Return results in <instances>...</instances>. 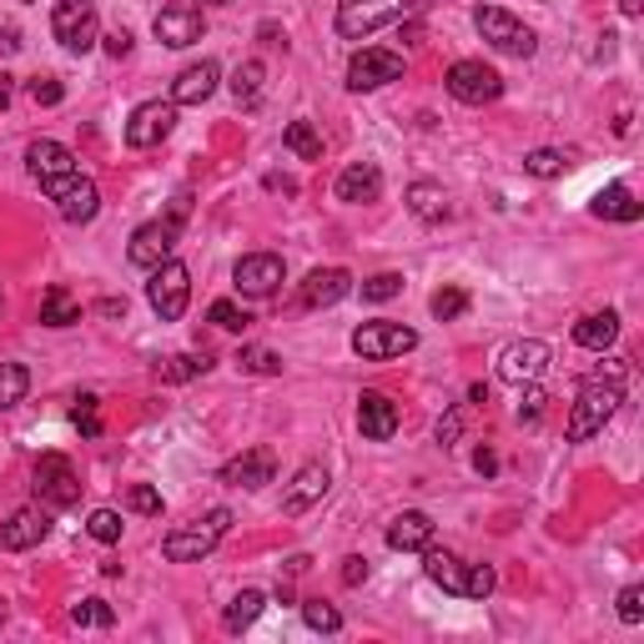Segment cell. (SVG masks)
<instances>
[{
  "mask_svg": "<svg viewBox=\"0 0 644 644\" xmlns=\"http://www.w3.org/2000/svg\"><path fill=\"white\" fill-rule=\"evenodd\" d=\"M624 403V382H609V378H595L589 373L579 382V398L569 408V423H564V438L569 443H589L595 433H604V423L614 418V408Z\"/></svg>",
  "mask_w": 644,
  "mask_h": 644,
  "instance_id": "cell-1",
  "label": "cell"
},
{
  "mask_svg": "<svg viewBox=\"0 0 644 644\" xmlns=\"http://www.w3.org/2000/svg\"><path fill=\"white\" fill-rule=\"evenodd\" d=\"M423 574L454 599H489L493 585H499V574H493L489 564H464L458 554L433 549V544L423 549Z\"/></svg>",
  "mask_w": 644,
  "mask_h": 644,
  "instance_id": "cell-2",
  "label": "cell"
},
{
  "mask_svg": "<svg viewBox=\"0 0 644 644\" xmlns=\"http://www.w3.org/2000/svg\"><path fill=\"white\" fill-rule=\"evenodd\" d=\"M227 529H232V509H207L202 519L171 529V534L162 538V554H167L171 564H197L227 538Z\"/></svg>",
  "mask_w": 644,
  "mask_h": 644,
  "instance_id": "cell-3",
  "label": "cell"
},
{
  "mask_svg": "<svg viewBox=\"0 0 644 644\" xmlns=\"http://www.w3.org/2000/svg\"><path fill=\"white\" fill-rule=\"evenodd\" d=\"M413 11V0H337V36L368 41L382 25H398Z\"/></svg>",
  "mask_w": 644,
  "mask_h": 644,
  "instance_id": "cell-4",
  "label": "cell"
},
{
  "mask_svg": "<svg viewBox=\"0 0 644 644\" xmlns=\"http://www.w3.org/2000/svg\"><path fill=\"white\" fill-rule=\"evenodd\" d=\"M51 36L71 51V56H86V51L101 41L96 0H56V11H51Z\"/></svg>",
  "mask_w": 644,
  "mask_h": 644,
  "instance_id": "cell-5",
  "label": "cell"
},
{
  "mask_svg": "<svg viewBox=\"0 0 644 644\" xmlns=\"http://www.w3.org/2000/svg\"><path fill=\"white\" fill-rule=\"evenodd\" d=\"M474 25H478V36L489 41L493 51H503V56L529 60V56H534V46H538L534 31H529L519 15L503 11V5H478V11H474Z\"/></svg>",
  "mask_w": 644,
  "mask_h": 644,
  "instance_id": "cell-6",
  "label": "cell"
},
{
  "mask_svg": "<svg viewBox=\"0 0 644 644\" xmlns=\"http://www.w3.org/2000/svg\"><path fill=\"white\" fill-rule=\"evenodd\" d=\"M181 222H187V197H181L177 207H171L167 222H146V227L132 232V242H126V257H132V267H162L171 257V247H177V232Z\"/></svg>",
  "mask_w": 644,
  "mask_h": 644,
  "instance_id": "cell-7",
  "label": "cell"
},
{
  "mask_svg": "<svg viewBox=\"0 0 644 644\" xmlns=\"http://www.w3.org/2000/svg\"><path fill=\"white\" fill-rule=\"evenodd\" d=\"M41 191H46L51 202L60 207V216H66V222H76V227H81V222H91V216L101 212V191H96L91 177H81V167L41 181Z\"/></svg>",
  "mask_w": 644,
  "mask_h": 644,
  "instance_id": "cell-8",
  "label": "cell"
},
{
  "mask_svg": "<svg viewBox=\"0 0 644 644\" xmlns=\"http://www.w3.org/2000/svg\"><path fill=\"white\" fill-rule=\"evenodd\" d=\"M146 302H152V312L162 322H181V312H187V302H191V273L177 263V257H167L162 267H152Z\"/></svg>",
  "mask_w": 644,
  "mask_h": 644,
  "instance_id": "cell-9",
  "label": "cell"
},
{
  "mask_svg": "<svg viewBox=\"0 0 644 644\" xmlns=\"http://www.w3.org/2000/svg\"><path fill=\"white\" fill-rule=\"evenodd\" d=\"M443 86H448V96L464 101V107H489V101L503 96V76L493 71V66H484V60H454L448 76H443Z\"/></svg>",
  "mask_w": 644,
  "mask_h": 644,
  "instance_id": "cell-10",
  "label": "cell"
},
{
  "mask_svg": "<svg viewBox=\"0 0 644 644\" xmlns=\"http://www.w3.org/2000/svg\"><path fill=\"white\" fill-rule=\"evenodd\" d=\"M418 347V333L403 327V322H363L358 333H353V353L368 363H388V358H403Z\"/></svg>",
  "mask_w": 644,
  "mask_h": 644,
  "instance_id": "cell-11",
  "label": "cell"
},
{
  "mask_svg": "<svg viewBox=\"0 0 644 644\" xmlns=\"http://www.w3.org/2000/svg\"><path fill=\"white\" fill-rule=\"evenodd\" d=\"M549 363H554V347L544 343V337H519V343H509L499 353V378L513 382V388H524V382L544 378Z\"/></svg>",
  "mask_w": 644,
  "mask_h": 644,
  "instance_id": "cell-12",
  "label": "cell"
},
{
  "mask_svg": "<svg viewBox=\"0 0 644 644\" xmlns=\"http://www.w3.org/2000/svg\"><path fill=\"white\" fill-rule=\"evenodd\" d=\"M36 499L46 509H71L81 499V478H76L66 454H41L36 458Z\"/></svg>",
  "mask_w": 644,
  "mask_h": 644,
  "instance_id": "cell-13",
  "label": "cell"
},
{
  "mask_svg": "<svg viewBox=\"0 0 644 644\" xmlns=\"http://www.w3.org/2000/svg\"><path fill=\"white\" fill-rule=\"evenodd\" d=\"M398 76H403V56H398V51L368 46L347 60V91H378V86L398 81Z\"/></svg>",
  "mask_w": 644,
  "mask_h": 644,
  "instance_id": "cell-14",
  "label": "cell"
},
{
  "mask_svg": "<svg viewBox=\"0 0 644 644\" xmlns=\"http://www.w3.org/2000/svg\"><path fill=\"white\" fill-rule=\"evenodd\" d=\"M277 282H282V257L277 252H247L232 267V287H237L242 298H273Z\"/></svg>",
  "mask_w": 644,
  "mask_h": 644,
  "instance_id": "cell-15",
  "label": "cell"
},
{
  "mask_svg": "<svg viewBox=\"0 0 644 644\" xmlns=\"http://www.w3.org/2000/svg\"><path fill=\"white\" fill-rule=\"evenodd\" d=\"M171 126H177V107L171 101H142L132 111V121H126V146H136V152L162 146L171 136Z\"/></svg>",
  "mask_w": 644,
  "mask_h": 644,
  "instance_id": "cell-16",
  "label": "cell"
},
{
  "mask_svg": "<svg viewBox=\"0 0 644 644\" xmlns=\"http://www.w3.org/2000/svg\"><path fill=\"white\" fill-rule=\"evenodd\" d=\"M152 31H156V41H162V46L181 51V46H197V41L207 36V21H202V11H197V5L177 0V5H167V11H156Z\"/></svg>",
  "mask_w": 644,
  "mask_h": 644,
  "instance_id": "cell-17",
  "label": "cell"
},
{
  "mask_svg": "<svg viewBox=\"0 0 644 644\" xmlns=\"http://www.w3.org/2000/svg\"><path fill=\"white\" fill-rule=\"evenodd\" d=\"M51 534V513H46V503H31V509H15L5 524H0V549L5 554H25V549H36L41 538Z\"/></svg>",
  "mask_w": 644,
  "mask_h": 644,
  "instance_id": "cell-18",
  "label": "cell"
},
{
  "mask_svg": "<svg viewBox=\"0 0 644 644\" xmlns=\"http://www.w3.org/2000/svg\"><path fill=\"white\" fill-rule=\"evenodd\" d=\"M277 478V454L273 448H247V454L227 458L222 464V484H232V489H267Z\"/></svg>",
  "mask_w": 644,
  "mask_h": 644,
  "instance_id": "cell-19",
  "label": "cell"
},
{
  "mask_svg": "<svg viewBox=\"0 0 644 644\" xmlns=\"http://www.w3.org/2000/svg\"><path fill=\"white\" fill-rule=\"evenodd\" d=\"M347 292H353V273H343V267H318V273L302 277L298 302L302 308H337Z\"/></svg>",
  "mask_w": 644,
  "mask_h": 644,
  "instance_id": "cell-20",
  "label": "cell"
},
{
  "mask_svg": "<svg viewBox=\"0 0 644 644\" xmlns=\"http://www.w3.org/2000/svg\"><path fill=\"white\" fill-rule=\"evenodd\" d=\"M327 468L322 464H302L298 474H292V484H287V493H282V513H308L312 503H322L327 499Z\"/></svg>",
  "mask_w": 644,
  "mask_h": 644,
  "instance_id": "cell-21",
  "label": "cell"
},
{
  "mask_svg": "<svg viewBox=\"0 0 644 644\" xmlns=\"http://www.w3.org/2000/svg\"><path fill=\"white\" fill-rule=\"evenodd\" d=\"M388 549L393 554H423L433 544V519L423 509H408V513H398L393 524H388Z\"/></svg>",
  "mask_w": 644,
  "mask_h": 644,
  "instance_id": "cell-22",
  "label": "cell"
},
{
  "mask_svg": "<svg viewBox=\"0 0 644 644\" xmlns=\"http://www.w3.org/2000/svg\"><path fill=\"white\" fill-rule=\"evenodd\" d=\"M216 81H222V66H216V60L187 66V71L177 76V86H171V107H202L207 96L216 91Z\"/></svg>",
  "mask_w": 644,
  "mask_h": 644,
  "instance_id": "cell-23",
  "label": "cell"
},
{
  "mask_svg": "<svg viewBox=\"0 0 644 644\" xmlns=\"http://www.w3.org/2000/svg\"><path fill=\"white\" fill-rule=\"evenodd\" d=\"M358 429L368 443H388L398 433V403L382 393H363L358 398Z\"/></svg>",
  "mask_w": 644,
  "mask_h": 644,
  "instance_id": "cell-24",
  "label": "cell"
},
{
  "mask_svg": "<svg viewBox=\"0 0 644 644\" xmlns=\"http://www.w3.org/2000/svg\"><path fill=\"white\" fill-rule=\"evenodd\" d=\"M71 167H76L71 146L51 142V136H36V142L25 146V171H31L36 181H51V177H60V171H71Z\"/></svg>",
  "mask_w": 644,
  "mask_h": 644,
  "instance_id": "cell-25",
  "label": "cell"
},
{
  "mask_svg": "<svg viewBox=\"0 0 644 644\" xmlns=\"http://www.w3.org/2000/svg\"><path fill=\"white\" fill-rule=\"evenodd\" d=\"M337 191V202H378V191H382V171L373 167V162H353V167H343V177L333 181Z\"/></svg>",
  "mask_w": 644,
  "mask_h": 644,
  "instance_id": "cell-26",
  "label": "cell"
},
{
  "mask_svg": "<svg viewBox=\"0 0 644 644\" xmlns=\"http://www.w3.org/2000/svg\"><path fill=\"white\" fill-rule=\"evenodd\" d=\"M614 337H620V312H589V318L574 322V343L589 347V353L614 347Z\"/></svg>",
  "mask_w": 644,
  "mask_h": 644,
  "instance_id": "cell-27",
  "label": "cell"
},
{
  "mask_svg": "<svg viewBox=\"0 0 644 644\" xmlns=\"http://www.w3.org/2000/svg\"><path fill=\"white\" fill-rule=\"evenodd\" d=\"M640 212L644 207L634 202V191L624 187V181H609L595 197V216H604V222H640Z\"/></svg>",
  "mask_w": 644,
  "mask_h": 644,
  "instance_id": "cell-28",
  "label": "cell"
},
{
  "mask_svg": "<svg viewBox=\"0 0 644 644\" xmlns=\"http://www.w3.org/2000/svg\"><path fill=\"white\" fill-rule=\"evenodd\" d=\"M408 212H413L418 222H443V216H448V197H443L438 181H413V187H408Z\"/></svg>",
  "mask_w": 644,
  "mask_h": 644,
  "instance_id": "cell-29",
  "label": "cell"
},
{
  "mask_svg": "<svg viewBox=\"0 0 644 644\" xmlns=\"http://www.w3.org/2000/svg\"><path fill=\"white\" fill-rule=\"evenodd\" d=\"M263 81H267V66L263 60H242L237 71H232V96H237V107L252 111L263 101Z\"/></svg>",
  "mask_w": 644,
  "mask_h": 644,
  "instance_id": "cell-30",
  "label": "cell"
},
{
  "mask_svg": "<svg viewBox=\"0 0 644 644\" xmlns=\"http://www.w3.org/2000/svg\"><path fill=\"white\" fill-rule=\"evenodd\" d=\"M41 322H46V327H71V322H81V302H76L66 287H46V298H41Z\"/></svg>",
  "mask_w": 644,
  "mask_h": 644,
  "instance_id": "cell-31",
  "label": "cell"
},
{
  "mask_svg": "<svg viewBox=\"0 0 644 644\" xmlns=\"http://www.w3.org/2000/svg\"><path fill=\"white\" fill-rule=\"evenodd\" d=\"M207 368H212V358H207V353H177V358L156 363V378H162V382H191V378H202Z\"/></svg>",
  "mask_w": 644,
  "mask_h": 644,
  "instance_id": "cell-32",
  "label": "cell"
},
{
  "mask_svg": "<svg viewBox=\"0 0 644 644\" xmlns=\"http://www.w3.org/2000/svg\"><path fill=\"white\" fill-rule=\"evenodd\" d=\"M263 609H267V595H263V589H242V595L227 604V614H222V624H227L232 634H242L252 620H257V614H263Z\"/></svg>",
  "mask_w": 644,
  "mask_h": 644,
  "instance_id": "cell-33",
  "label": "cell"
},
{
  "mask_svg": "<svg viewBox=\"0 0 644 644\" xmlns=\"http://www.w3.org/2000/svg\"><path fill=\"white\" fill-rule=\"evenodd\" d=\"M282 146L292 156H302V162H322V136L312 132V121H287Z\"/></svg>",
  "mask_w": 644,
  "mask_h": 644,
  "instance_id": "cell-34",
  "label": "cell"
},
{
  "mask_svg": "<svg viewBox=\"0 0 644 644\" xmlns=\"http://www.w3.org/2000/svg\"><path fill=\"white\" fill-rule=\"evenodd\" d=\"M207 322H212V327H222V333H247V327H252V312L237 308L232 298H216L212 308H207Z\"/></svg>",
  "mask_w": 644,
  "mask_h": 644,
  "instance_id": "cell-35",
  "label": "cell"
},
{
  "mask_svg": "<svg viewBox=\"0 0 644 644\" xmlns=\"http://www.w3.org/2000/svg\"><path fill=\"white\" fill-rule=\"evenodd\" d=\"M71 624H81V630H111L116 609L107 599H81V604H71Z\"/></svg>",
  "mask_w": 644,
  "mask_h": 644,
  "instance_id": "cell-36",
  "label": "cell"
},
{
  "mask_svg": "<svg viewBox=\"0 0 644 644\" xmlns=\"http://www.w3.org/2000/svg\"><path fill=\"white\" fill-rule=\"evenodd\" d=\"M25 388H31V373H25L21 363H0V413L21 403Z\"/></svg>",
  "mask_w": 644,
  "mask_h": 644,
  "instance_id": "cell-37",
  "label": "cell"
},
{
  "mask_svg": "<svg viewBox=\"0 0 644 644\" xmlns=\"http://www.w3.org/2000/svg\"><path fill=\"white\" fill-rule=\"evenodd\" d=\"M121 513L116 509H91V519H86V534L96 538V544H121Z\"/></svg>",
  "mask_w": 644,
  "mask_h": 644,
  "instance_id": "cell-38",
  "label": "cell"
},
{
  "mask_svg": "<svg viewBox=\"0 0 644 644\" xmlns=\"http://www.w3.org/2000/svg\"><path fill=\"white\" fill-rule=\"evenodd\" d=\"M429 308H433V318H438V322H454V318H464V312H468V292H464V287H438Z\"/></svg>",
  "mask_w": 644,
  "mask_h": 644,
  "instance_id": "cell-39",
  "label": "cell"
},
{
  "mask_svg": "<svg viewBox=\"0 0 644 644\" xmlns=\"http://www.w3.org/2000/svg\"><path fill=\"white\" fill-rule=\"evenodd\" d=\"M302 620H308V630H318V634L343 630V614H337L333 604H322V599H302Z\"/></svg>",
  "mask_w": 644,
  "mask_h": 644,
  "instance_id": "cell-40",
  "label": "cell"
},
{
  "mask_svg": "<svg viewBox=\"0 0 644 644\" xmlns=\"http://www.w3.org/2000/svg\"><path fill=\"white\" fill-rule=\"evenodd\" d=\"M564 167H569V156L554 152V146H538V152L524 156V171H529V177H559Z\"/></svg>",
  "mask_w": 644,
  "mask_h": 644,
  "instance_id": "cell-41",
  "label": "cell"
},
{
  "mask_svg": "<svg viewBox=\"0 0 644 644\" xmlns=\"http://www.w3.org/2000/svg\"><path fill=\"white\" fill-rule=\"evenodd\" d=\"M237 368H242V373H263V378H273V373H282V358H277L273 347H242V353H237Z\"/></svg>",
  "mask_w": 644,
  "mask_h": 644,
  "instance_id": "cell-42",
  "label": "cell"
},
{
  "mask_svg": "<svg viewBox=\"0 0 644 644\" xmlns=\"http://www.w3.org/2000/svg\"><path fill=\"white\" fill-rule=\"evenodd\" d=\"M398 292H403V277L398 273H378V277L363 282V298L368 302H388V298H398Z\"/></svg>",
  "mask_w": 644,
  "mask_h": 644,
  "instance_id": "cell-43",
  "label": "cell"
},
{
  "mask_svg": "<svg viewBox=\"0 0 644 644\" xmlns=\"http://www.w3.org/2000/svg\"><path fill=\"white\" fill-rule=\"evenodd\" d=\"M71 423L86 433V438H101V418H96V398H91V393H81V398H76Z\"/></svg>",
  "mask_w": 644,
  "mask_h": 644,
  "instance_id": "cell-44",
  "label": "cell"
},
{
  "mask_svg": "<svg viewBox=\"0 0 644 644\" xmlns=\"http://www.w3.org/2000/svg\"><path fill=\"white\" fill-rule=\"evenodd\" d=\"M126 503H132L136 513H146V519H156V513H162V493H156L152 484H132V493H126Z\"/></svg>",
  "mask_w": 644,
  "mask_h": 644,
  "instance_id": "cell-45",
  "label": "cell"
},
{
  "mask_svg": "<svg viewBox=\"0 0 644 644\" xmlns=\"http://www.w3.org/2000/svg\"><path fill=\"white\" fill-rule=\"evenodd\" d=\"M620 620H624V624H640V620H644V589H640V585L620 589Z\"/></svg>",
  "mask_w": 644,
  "mask_h": 644,
  "instance_id": "cell-46",
  "label": "cell"
},
{
  "mask_svg": "<svg viewBox=\"0 0 644 644\" xmlns=\"http://www.w3.org/2000/svg\"><path fill=\"white\" fill-rule=\"evenodd\" d=\"M31 96H36V107H60V101H66V86L51 81V76H36V81H31Z\"/></svg>",
  "mask_w": 644,
  "mask_h": 644,
  "instance_id": "cell-47",
  "label": "cell"
},
{
  "mask_svg": "<svg viewBox=\"0 0 644 644\" xmlns=\"http://www.w3.org/2000/svg\"><path fill=\"white\" fill-rule=\"evenodd\" d=\"M464 418H468V408H454V413L438 423V443H443V448H454V443H458V433H464Z\"/></svg>",
  "mask_w": 644,
  "mask_h": 644,
  "instance_id": "cell-48",
  "label": "cell"
},
{
  "mask_svg": "<svg viewBox=\"0 0 644 644\" xmlns=\"http://www.w3.org/2000/svg\"><path fill=\"white\" fill-rule=\"evenodd\" d=\"M544 403H549V398L538 393V388H529L524 403H519V423H538V418H544Z\"/></svg>",
  "mask_w": 644,
  "mask_h": 644,
  "instance_id": "cell-49",
  "label": "cell"
},
{
  "mask_svg": "<svg viewBox=\"0 0 644 644\" xmlns=\"http://www.w3.org/2000/svg\"><path fill=\"white\" fill-rule=\"evenodd\" d=\"M363 579H368V559H363V554H353V559H343V585H347V589H358Z\"/></svg>",
  "mask_w": 644,
  "mask_h": 644,
  "instance_id": "cell-50",
  "label": "cell"
},
{
  "mask_svg": "<svg viewBox=\"0 0 644 644\" xmlns=\"http://www.w3.org/2000/svg\"><path fill=\"white\" fill-rule=\"evenodd\" d=\"M101 46H107V56H126L132 51V31H111V36H101Z\"/></svg>",
  "mask_w": 644,
  "mask_h": 644,
  "instance_id": "cell-51",
  "label": "cell"
},
{
  "mask_svg": "<svg viewBox=\"0 0 644 644\" xmlns=\"http://www.w3.org/2000/svg\"><path fill=\"white\" fill-rule=\"evenodd\" d=\"M96 312H101V318H126V298H107V302H96Z\"/></svg>",
  "mask_w": 644,
  "mask_h": 644,
  "instance_id": "cell-52",
  "label": "cell"
},
{
  "mask_svg": "<svg viewBox=\"0 0 644 644\" xmlns=\"http://www.w3.org/2000/svg\"><path fill=\"white\" fill-rule=\"evenodd\" d=\"M474 468H478V474H499V458H493L489 448H478V454H474Z\"/></svg>",
  "mask_w": 644,
  "mask_h": 644,
  "instance_id": "cell-53",
  "label": "cell"
},
{
  "mask_svg": "<svg viewBox=\"0 0 644 644\" xmlns=\"http://www.w3.org/2000/svg\"><path fill=\"white\" fill-rule=\"evenodd\" d=\"M267 187L282 191V197H298V181H292V177H267Z\"/></svg>",
  "mask_w": 644,
  "mask_h": 644,
  "instance_id": "cell-54",
  "label": "cell"
},
{
  "mask_svg": "<svg viewBox=\"0 0 644 644\" xmlns=\"http://www.w3.org/2000/svg\"><path fill=\"white\" fill-rule=\"evenodd\" d=\"M620 11H624V15H640V11H644V0H620Z\"/></svg>",
  "mask_w": 644,
  "mask_h": 644,
  "instance_id": "cell-55",
  "label": "cell"
},
{
  "mask_svg": "<svg viewBox=\"0 0 644 644\" xmlns=\"http://www.w3.org/2000/svg\"><path fill=\"white\" fill-rule=\"evenodd\" d=\"M11 107V91H5V76H0V111Z\"/></svg>",
  "mask_w": 644,
  "mask_h": 644,
  "instance_id": "cell-56",
  "label": "cell"
},
{
  "mask_svg": "<svg viewBox=\"0 0 644 644\" xmlns=\"http://www.w3.org/2000/svg\"><path fill=\"white\" fill-rule=\"evenodd\" d=\"M207 5H227V0H207Z\"/></svg>",
  "mask_w": 644,
  "mask_h": 644,
  "instance_id": "cell-57",
  "label": "cell"
},
{
  "mask_svg": "<svg viewBox=\"0 0 644 644\" xmlns=\"http://www.w3.org/2000/svg\"><path fill=\"white\" fill-rule=\"evenodd\" d=\"M0 312H5V298H0Z\"/></svg>",
  "mask_w": 644,
  "mask_h": 644,
  "instance_id": "cell-58",
  "label": "cell"
}]
</instances>
